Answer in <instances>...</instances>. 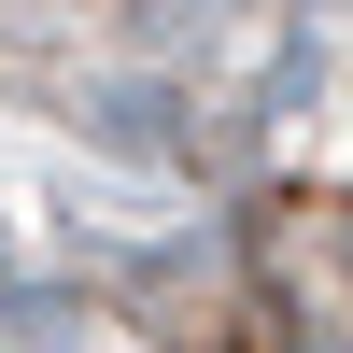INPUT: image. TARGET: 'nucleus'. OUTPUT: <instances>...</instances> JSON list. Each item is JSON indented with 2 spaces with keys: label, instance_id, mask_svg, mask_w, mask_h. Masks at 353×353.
I'll use <instances>...</instances> for the list:
<instances>
[{
  "label": "nucleus",
  "instance_id": "obj_1",
  "mask_svg": "<svg viewBox=\"0 0 353 353\" xmlns=\"http://www.w3.org/2000/svg\"><path fill=\"white\" fill-rule=\"evenodd\" d=\"M241 28L254 0H0V99L156 141V113H184Z\"/></svg>",
  "mask_w": 353,
  "mask_h": 353
}]
</instances>
